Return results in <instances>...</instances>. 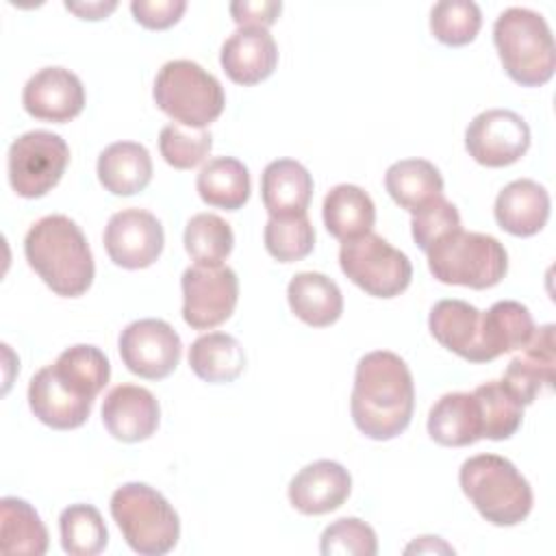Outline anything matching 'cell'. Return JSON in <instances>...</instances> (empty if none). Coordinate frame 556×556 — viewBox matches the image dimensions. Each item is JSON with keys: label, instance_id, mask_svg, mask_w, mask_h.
Segmentation results:
<instances>
[{"label": "cell", "instance_id": "obj_43", "mask_svg": "<svg viewBox=\"0 0 556 556\" xmlns=\"http://www.w3.org/2000/svg\"><path fill=\"white\" fill-rule=\"evenodd\" d=\"M65 9L83 20H104L117 9V2H65Z\"/></svg>", "mask_w": 556, "mask_h": 556}, {"label": "cell", "instance_id": "obj_18", "mask_svg": "<svg viewBox=\"0 0 556 556\" xmlns=\"http://www.w3.org/2000/svg\"><path fill=\"white\" fill-rule=\"evenodd\" d=\"M554 324H545L534 328L530 341L508 363L502 382L523 406L532 404L543 387L554 384Z\"/></svg>", "mask_w": 556, "mask_h": 556}, {"label": "cell", "instance_id": "obj_40", "mask_svg": "<svg viewBox=\"0 0 556 556\" xmlns=\"http://www.w3.org/2000/svg\"><path fill=\"white\" fill-rule=\"evenodd\" d=\"M458 228H460L458 208L452 202H447L445 198H439L424 211L415 213L410 219L413 239L424 252H428L430 245L434 241H439L443 235L458 230Z\"/></svg>", "mask_w": 556, "mask_h": 556}, {"label": "cell", "instance_id": "obj_30", "mask_svg": "<svg viewBox=\"0 0 556 556\" xmlns=\"http://www.w3.org/2000/svg\"><path fill=\"white\" fill-rule=\"evenodd\" d=\"M0 549L2 554L41 556L48 549V530L39 513L20 497L0 500Z\"/></svg>", "mask_w": 556, "mask_h": 556}, {"label": "cell", "instance_id": "obj_15", "mask_svg": "<svg viewBox=\"0 0 556 556\" xmlns=\"http://www.w3.org/2000/svg\"><path fill=\"white\" fill-rule=\"evenodd\" d=\"M161 419L159 400L139 384H117L102 402V424L109 434L124 443L150 439Z\"/></svg>", "mask_w": 556, "mask_h": 556}, {"label": "cell", "instance_id": "obj_2", "mask_svg": "<svg viewBox=\"0 0 556 556\" xmlns=\"http://www.w3.org/2000/svg\"><path fill=\"white\" fill-rule=\"evenodd\" d=\"M24 254L37 276L61 298H78L93 282L91 248L67 215L37 219L24 237Z\"/></svg>", "mask_w": 556, "mask_h": 556}, {"label": "cell", "instance_id": "obj_36", "mask_svg": "<svg viewBox=\"0 0 556 556\" xmlns=\"http://www.w3.org/2000/svg\"><path fill=\"white\" fill-rule=\"evenodd\" d=\"M482 26V11L471 0H441L430 11V30L445 46H467Z\"/></svg>", "mask_w": 556, "mask_h": 556}, {"label": "cell", "instance_id": "obj_17", "mask_svg": "<svg viewBox=\"0 0 556 556\" xmlns=\"http://www.w3.org/2000/svg\"><path fill=\"white\" fill-rule=\"evenodd\" d=\"M219 61L232 83L250 87L274 74L278 48L267 28L241 26L224 41Z\"/></svg>", "mask_w": 556, "mask_h": 556}, {"label": "cell", "instance_id": "obj_27", "mask_svg": "<svg viewBox=\"0 0 556 556\" xmlns=\"http://www.w3.org/2000/svg\"><path fill=\"white\" fill-rule=\"evenodd\" d=\"M324 224L326 230L339 239L350 241L371 232L376 222L374 200L358 185H337L324 198Z\"/></svg>", "mask_w": 556, "mask_h": 556}, {"label": "cell", "instance_id": "obj_21", "mask_svg": "<svg viewBox=\"0 0 556 556\" xmlns=\"http://www.w3.org/2000/svg\"><path fill=\"white\" fill-rule=\"evenodd\" d=\"M495 222L515 237L536 235L549 217V193L530 178L508 182L495 198Z\"/></svg>", "mask_w": 556, "mask_h": 556}, {"label": "cell", "instance_id": "obj_1", "mask_svg": "<svg viewBox=\"0 0 556 556\" xmlns=\"http://www.w3.org/2000/svg\"><path fill=\"white\" fill-rule=\"evenodd\" d=\"M415 384L404 358L389 350L365 354L354 374L350 410L356 428L374 439L400 437L413 417Z\"/></svg>", "mask_w": 556, "mask_h": 556}, {"label": "cell", "instance_id": "obj_31", "mask_svg": "<svg viewBox=\"0 0 556 556\" xmlns=\"http://www.w3.org/2000/svg\"><path fill=\"white\" fill-rule=\"evenodd\" d=\"M195 189L208 206L237 211L250 198V172L232 156H215L200 169Z\"/></svg>", "mask_w": 556, "mask_h": 556}, {"label": "cell", "instance_id": "obj_37", "mask_svg": "<svg viewBox=\"0 0 556 556\" xmlns=\"http://www.w3.org/2000/svg\"><path fill=\"white\" fill-rule=\"evenodd\" d=\"M265 248L280 263H293L308 256L315 248V228L308 215L269 217L265 224Z\"/></svg>", "mask_w": 556, "mask_h": 556}, {"label": "cell", "instance_id": "obj_11", "mask_svg": "<svg viewBox=\"0 0 556 556\" xmlns=\"http://www.w3.org/2000/svg\"><path fill=\"white\" fill-rule=\"evenodd\" d=\"M119 356L128 371L146 380L167 378L180 363L182 341L163 319H137L119 334Z\"/></svg>", "mask_w": 556, "mask_h": 556}, {"label": "cell", "instance_id": "obj_32", "mask_svg": "<svg viewBox=\"0 0 556 556\" xmlns=\"http://www.w3.org/2000/svg\"><path fill=\"white\" fill-rule=\"evenodd\" d=\"M52 369L70 391L85 400H96L111 378L106 354L100 348L87 343L63 350Z\"/></svg>", "mask_w": 556, "mask_h": 556}, {"label": "cell", "instance_id": "obj_14", "mask_svg": "<svg viewBox=\"0 0 556 556\" xmlns=\"http://www.w3.org/2000/svg\"><path fill=\"white\" fill-rule=\"evenodd\" d=\"M22 104L35 119L63 124L83 111L85 87L80 78L65 67H43L26 80Z\"/></svg>", "mask_w": 556, "mask_h": 556}, {"label": "cell", "instance_id": "obj_22", "mask_svg": "<svg viewBox=\"0 0 556 556\" xmlns=\"http://www.w3.org/2000/svg\"><path fill=\"white\" fill-rule=\"evenodd\" d=\"M261 195L269 217L306 215L313 198V176L293 159L271 161L261 176Z\"/></svg>", "mask_w": 556, "mask_h": 556}, {"label": "cell", "instance_id": "obj_19", "mask_svg": "<svg viewBox=\"0 0 556 556\" xmlns=\"http://www.w3.org/2000/svg\"><path fill=\"white\" fill-rule=\"evenodd\" d=\"M432 337L469 363H486L482 348V311L465 300H439L428 315Z\"/></svg>", "mask_w": 556, "mask_h": 556}, {"label": "cell", "instance_id": "obj_39", "mask_svg": "<svg viewBox=\"0 0 556 556\" xmlns=\"http://www.w3.org/2000/svg\"><path fill=\"white\" fill-rule=\"evenodd\" d=\"M319 552L324 556H376L378 539L363 519L341 517L324 530Z\"/></svg>", "mask_w": 556, "mask_h": 556}, {"label": "cell", "instance_id": "obj_9", "mask_svg": "<svg viewBox=\"0 0 556 556\" xmlns=\"http://www.w3.org/2000/svg\"><path fill=\"white\" fill-rule=\"evenodd\" d=\"M67 163L70 148L61 135L50 130H28L9 148V182L22 198H41L59 185Z\"/></svg>", "mask_w": 556, "mask_h": 556}, {"label": "cell", "instance_id": "obj_6", "mask_svg": "<svg viewBox=\"0 0 556 556\" xmlns=\"http://www.w3.org/2000/svg\"><path fill=\"white\" fill-rule=\"evenodd\" d=\"M426 254L430 274L445 285L489 289L508 271L504 245L484 232L452 230L434 241Z\"/></svg>", "mask_w": 556, "mask_h": 556}, {"label": "cell", "instance_id": "obj_42", "mask_svg": "<svg viewBox=\"0 0 556 556\" xmlns=\"http://www.w3.org/2000/svg\"><path fill=\"white\" fill-rule=\"evenodd\" d=\"M282 11L280 0H235L230 2V15L241 26H271Z\"/></svg>", "mask_w": 556, "mask_h": 556}, {"label": "cell", "instance_id": "obj_25", "mask_svg": "<svg viewBox=\"0 0 556 556\" xmlns=\"http://www.w3.org/2000/svg\"><path fill=\"white\" fill-rule=\"evenodd\" d=\"M287 300L298 319L313 328L334 324L343 313L339 285L319 271H300L289 280Z\"/></svg>", "mask_w": 556, "mask_h": 556}, {"label": "cell", "instance_id": "obj_8", "mask_svg": "<svg viewBox=\"0 0 556 556\" xmlns=\"http://www.w3.org/2000/svg\"><path fill=\"white\" fill-rule=\"evenodd\" d=\"M339 265L343 274L374 298H395L410 285V258L376 232L341 243Z\"/></svg>", "mask_w": 556, "mask_h": 556}, {"label": "cell", "instance_id": "obj_5", "mask_svg": "<svg viewBox=\"0 0 556 556\" xmlns=\"http://www.w3.org/2000/svg\"><path fill=\"white\" fill-rule=\"evenodd\" d=\"M111 515L137 554L163 556L178 543V513L156 489L143 482L117 486L111 495Z\"/></svg>", "mask_w": 556, "mask_h": 556}, {"label": "cell", "instance_id": "obj_28", "mask_svg": "<svg viewBox=\"0 0 556 556\" xmlns=\"http://www.w3.org/2000/svg\"><path fill=\"white\" fill-rule=\"evenodd\" d=\"M532 332V313L521 302L500 300L482 313V348L489 361L521 350L530 341Z\"/></svg>", "mask_w": 556, "mask_h": 556}, {"label": "cell", "instance_id": "obj_33", "mask_svg": "<svg viewBox=\"0 0 556 556\" xmlns=\"http://www.w3.org/2000/svg\"><path fill=\"white\" fill-rule=\"evenodd\" d=\"M480 408L482 439L504 441L510 439L523 419V404L508 391L502 380H489L473 389Z\"/></svg>", "mask_w": 556, "mask_h": 556}, {"label": "cell", "instance_id": "obj_4", "mask_svg": "<svg viewBox=\"0 0 556 556\" xmlns=\"http://www.w3.org/2000/svg\"><path fill=\"white\" fill-rule=\"evenodd\" d=\"M458 482L473 508L493 526H517L532 510L530 482L504 456L467 458L460 465Z\"/></svg>", "mask_w": 556, "mask_h": 556}, {"label": "cell", "instance_id": "obj_10", "mask_svg": "<svg viewBox=\"0 0 556 556\" xmlns=\"http://www.w3.org/2000/svg\"><path fill=\"white\" fill-rule=\"evenodd\" d=\"M182 319L193 330L224 324L239 300V278L228 265H191L182 271Z\"/></svg>", "mask_w": 556, "mask_h": 556}, {"label": "cell", "instance_id": "obj_41", "mask_svg": "<svg viewBox=\"0 0 556 556\" xmlns=\"http://www.w3.org/2000/svg\"><path fill=\"white\" fill-rule=\"evenodd\" d=\"M187 9L185 0H132L130 11L135 20L150 30H165L174 26Z\"/></svg>", "mask_w": 556, "mask_h": 556}, {"label": "cell", "instance_id": "obj_24", "mask_svg": "<svg viewBox=\"0 0 556 556\" xmlns=\"http://www.w3.org/2000/svg\"><path fill=\"white\" fill-rule=\"evenodd\" d=\"M98 180L113 195H135L152 180V159L137 141H115L98 156Z\"/></svg>", "mask_w": 556, "mask_h": 556}, {"label": "cell", "instance_id": "obj_35", "mask_svg": "<svg viewBox=\"0 0 556 556\" xmlns=\"http://www.w3.org/2000/svg\"><path fill=\"white\" fill-rule=\"evenodd\" d=\"M61 545L72 556H96L109 543L100 510L91 504H72L59 517Z\"/></svg>", "mask_w": 556, "mask_h": 556}, {"label": "cell", "instance_id": "obj_7", "mask_svg": "<svg viewBox=\"0 0 556 556\" xmlns=\"http://www.w3.org/2000/svg\"><path fill=\"white\" fill-rule=\"evenodd\" d=\"M152 96L167 117L189 128H206L226 104L222 83L189 59L167 61L154 78Z\"/></svg>", "mask_w": 556, "mask_h": 556}, {"label": "cell", "instance_id": "obj_38", "mask_svg": "<svg viewBox=\"0 0 556 556\" xmlns=\"http://www.w3.org/2000/svg\"><path fill=\"white\" fill-rule=\"evenodd\" d=\"M213 148V135L206 128H189L182 124H167L159 135V150L174 169H193Z\"/></svg>", "mask_w": 556, "mask_h": 556}, {"label": "cell", "instance_id": "obj_26", "mask_svg": "<svg viewBox=\"0 0 556 556\" xmlns=\"http://www.w3.org/2000/svg\"><path fill=\"white\" fill-rule=\"evenodd\" d=\"M384 189L395 204L415 215L443 198V176L426 159H402L387 169Z\"/></svg>", "mask_w": 556, "mask_h": 556}, {"label": "cell", "instance_id": "obj_23", "mask_svg": "<svg viewBox=\"0 0 556 556\" xmlns=\"http://www.w3.org/2000/svg\"><path fill=\"white\" fill-rule=\"evenodd\" d=\"M428 434L445 447H465L482 439V419L473 393L454 391L437 400L428 415Z\"/></svg>", "mask_w": 556, "mask_h": 556}, {"label": "cell", "instance_id": "obj_44", "mask_svg": "<svg viewBox=\"0 0 556 556\" xmlns=\"http://www.w3.org/2000/svg\"><path fill=\"white\" fill-rule=\"evenodd\" d=\"M410 552H447L454 554V549L450 545H445L439 536H419V541H415L413 545L406 547V554Z\"/></svg>", "mask_w": 556, "mask_h": 556}, {"label": "cell", "instance_id": "obj_16", "mask_svg": "<svg viewBox=\"0 0 556 556\" xmlns=\"http://www.w3.org/2000/svg\"><path fill=\"white\" fill-rule=\"evenodd\" d=\"M352 491L350 471L334 460H315L302 467L289 482V502L302 515L337 510Z\"/></svg>", "mask_w": 556, "mask_h": 556}, {"label": "cell", "instance_id": "obj_12", "mask_svg": "<svg viewBox=\"0 0 556 556\" xmlns=\"http://www.w3.org/2000/svg\"><path fill=\"white\" fill-rule=\"evenodd\" d=\"M465 148L484 167H506L528 152L530 126L515 111L489 109L469 122Z\"/></svg>", "mask_w": 556, "mask_h": 556}, {"label": "cell", "instance_id": "obj_13", "mask_svg": "<svg viewBox=\"0 0 556 556\" xmlns=\"http://www.w3.org/2000/svg\"><path fill=\"white\" fill-rule=\"evenodd\" d=\"M109 258L124 269L150 267L163 252L161 222L143 208H124L109 217L104 235Z\"/></svg>", "mask_w": 556, "mask_h": 556}, {"label": "cell", "instance_id": "obj_3", "mask_svg": "<svg viewBox=\"0 0 556 556\" xmlns=\"http://www.w3.org/2000/svg\"><path fill=\"white\" fill-rule=\"evenodd\" d=\"M493 43L504 72L517 85L539 87L554 76V37L541 13L526 7L502 11L493 24Z\"/></svg>", "mask_w": 556, "mask_h": 556}, {"label": "cell", "instance_id": "obj_34", "mask_svg": "<svg viewBox=\"0 0 556 556\" xmlns=\"http://www.w3.org/2000/svg\"><path fill=\"white\" fill-rule=\"evenodd\" d=\"M185 250L195 265H224L235 245L232 228L215 213H198L185 226Z\"/></svg>", "mask_w": 556, "mask_h": 556}, {"label": "cell", "instance_id": "obj_29", "mask_svg": "<svg viewBox=\"0 0 556 556\" xmlns=\"http://www.w3.org/2000/svg\"><path fill=\"white\" fill-rule=\"evenodd\" d=\"M189 367L204 382H232L245 367V352L232 334L206 332L191 343Z\"/></svg>", "mask_w": 556, "mask_h": 556}, {"label": "cell", "instance_id": "obj_20", "mask_svg": "<svg viewBox=\"0 0 556 556\" xmlns=\"http://www.w3.org/2000/svg\"><path fill=\"white\" fill-rule=\"evenodd\" d=\"M28 404L41 424L54 430H74L91 415L93 400H85L70 391L59 380L52 365H46L30 378Z\"/></svg>", "mask_w": 556, "mask_h": 556}]
</instances>
